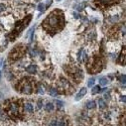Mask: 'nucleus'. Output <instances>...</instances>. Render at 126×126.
<instances>
[{
    "label": "nucleus",
    "instance_id": "nucleus-12",
    "mask_svg": "<svg viewBox=\"0 0 126 126\" xmlns=\"http://www.w3.org/2000/svg\"><path fill=\"white\" fill-rule=\"evenodd\" d=\"M100 92V86H93L91 90V94L92 95H96L97 93H99Z\"/></svg>",
    "mask_w": 126,
    "mask_h": 126
},
{
    "label": "nucleus",
    "instance_id": "nucleus-17",
    "mask_svg": "<svg viewBox=\"0 0 126 126\" xmlns=\"http://www.w3.org/2000/svg\"><path fill=\"white\" fill-rule=\"evenodd\" d=\"M81 57H82L81 61H83V62H86V61H87V54H86V53H85V52H82Z\"/></svg>",
    "mask_w": 126,
    "mask_h": 126
},
{
    "label": "nucleus",
    "instance_id": "nucleus-7",
    "mask_svg": "<svg viewBox=\"0 0 126 126\" xmlns=\"http://www.w3.org/2000/svg\"><path fill=\"white\" fill-rule=\"evenodd\" d=\"M96 107H97V105L95 101H88L86 104V108L88 110H94V109H96Z\"/></svg>",
    "mask_w": 126,
    "mask_h": 126
},
{
    "label": "nucleus",
    "instance_id": "nucleus-4",
    "mask_svg": "<svg viewBox=\"0 0 126 126\" xmlns=\"http://www.w3.org/2000/svg\"><path fill=\"white\" fill-rule=\"evenodd\" d=\"M23 110H24L26 113H32L34 108H33V105L30 103V102H25L24 105H23Z\"/></svg>",
    "mask_w": 126,
    "mask_h": 126
},
{
    "label": "nucleus",
    "instance_id": "nucleus-22",
    "mask_svg": "<svg viewBox=\"0 0 126 126\" xmlns=\"http://www.w3.org/2000/svg\"><path fill=\"white\" fill-rule=\"evenodd\" d=\"M56 102H57V106H59V107L62 108V107L64 106V103H63L62 101H59V100H57V101H56Z\"/></svg>",
    "mask_w": 126,
    "mask_h": 126
},
{
    "label": "nucleus",
    "instance_id": "nucleus-29",
    "mask_svg": "<svg viewBox=\"0 0 126 126\" xmlns=\"http://www.w3.org/2000/svg\"><path fill=\"white\" fill-rule=\"evenodd\" d=\"M57 1H61V0H57Z\"/></svg>",
    "mask_w": 126,
    "mask_h": 126
},
{
    "label": "nucleus",
    "instance_id": "nucleus-21",
    "mask_svg": "<svg viewBox=\"0 0 126 126\" xmlns=\"http://www.w3.org/2000/svg\"><path fill=\"white\" fill-rule=\"evenodd\" d=\"M50 126H57V120H56V119H53V120L50 122Z\"/></svg>",
    "mask_w": 126,
    "mask_h": 126
},
{
    "label": "nucleus",
    "instance_id": "nucleus-19",
    "mask_svg": "<svg viewBox=\"0 0 126 126\" xmlns=\"http://www.w3.org/2000/svg\"><path fill=\"white\" fill-rule=\"evenodd\" d=\"M42 106H43L42 100H38V101H37V108H38V110H40V109L42 108Z\"/></svg>",
    "mask_w": 126,
    "mask_h": 126
},
{
    "label": "nucleus",
    "instance_id": "nucleus-11",
    "mask_svg": "<svg viewBox=\"0 0 126 126\" xmlns=\"http://www.w3.org/2000/svg\"><path fill=\"white\" fill-rule=\"evenodd\" d=\"M45 109H46V112H52V111L54 110V105L53 103H46Z\"/></svg>",
    "mask_w": 126,
    "mask_h": 126
},
{
    "label": "nucleus",
    "instance_id": "nucleus-28",
    "mask_svg": "<svg viewBox=\"0 0 126 126\" xmlns=\"http://www.w3.org/2000/svg\"><path fill=\"white\" fill-rule=\"evenodd\" d=\"M0 79H1V72H0Z\"/></svg>",
    "mask_w": 126,
    "mask_h": 126
},
{
    "label": "nucleus",
    "instance_id": "nucleus-14",
    "mask_svg": "<svg viewBox=\"0 0 126 126\" xmlns=\"http://www.w3.org/2000/svg\"><path fill=\"white\" fill-rule=\"evenodd\" d=\"M99 84L101 85V86H106V85L108 84V80L106 79V78H100L99 79Z\"/></svg>",
    "mask_w": 126,
    "mask_h": 126
},
{
    "label": "nucleus",
    "instance_id": "nucleus-25",
    "mask_svg": "<svg viewBox=\"0 0 126 126\" xmlns=\"http://www.w3.org/2000/svg\"><path fill=\"white\" fill-rule=\"evenodd\" d=\"M5 9V5L4 4H0V12H2Z\"/></svg>",
    "mask_w": 126,
    "mask_h": 126
},
{
    "label": "nucleus",
    "instance_id": "nucleus-10",
    "mask_svg": "<svg viewBox=\"0 0 126 126\" xmlns=\"http://www.w3.org/2000/svg\"><path fill=\"white\" fill-rule=\"evenodd\" d=\"M98 104H99V109L100 110H103V109H105L107 107L106 102L102 99V98H99V99H98Z\"/></svg>",
    "mask_w": 126,
    "mask_h": 126
},
{
    "label": "nucleus",
    "instance_id": "nucleus-8",
    "mask_svg": "<svg viewBox=\"0 0 126 126\" xmlns=\"http://www.w3.org/2000/svg\"><path fill=\"white\" fill-rule=\"evenodd\" d=\"M26 71H27V73H29V74H36L37 72V70H36V66L35 65H29L28 67L26 68Z\"/></svg>",
    "mask_w": 126,
    "mask_h": 126
},
{
    "label": "nucleus",
    "instance_id": "nucleus-5",
    "mask_svg": "<svg viewBox=\"0 0 126 126\" xmlns=\"http://www.w3.org/2000/svg\"><path fill=\"white\" fill-rule=\"evenodd\" d=\"M87 94V88H82V89L78 92V94H76V97H75V100L76 101H79L83 98L85 95Z\"/></svg>",
    "mask_w": 126,
    "mask_h": 126
},
{
    "label": "nucleus",
    "instance_id": "nucleus-9",
    "mask_svg": "<svg viewBox=\"0 0 126 126\" xmlns=\"http://www.w3.org/2000/svg\"><path fill=\"white\" fill-rule=\"evenodd\" d=\"M118 0H99V2L101 3L102 5H111L116 3Z\"/></svg>",
    "mask_w": 126,
    "mask_h": 126
},
{
    "label": "nucleus",
    "instance_id": "nucleus-27",
    "mask_svg": "<svg viewBox=\"0 0 126 126\" xmlns=\"http://www.w3.org/2000/svg\"><path fill=\"white\" fill-rule=\"evenodd\" d=\"M121 101L125 103V96H121Z\"/></svg>",
    "mask_w": 126,
    "mask_h": 126
},
{
    "label": "nucleus",
    "instance_id": "nucleus-6",
    "mask_svg": "<svg viewBox=\"0 0 126 126\" xmlns=\"http://www.w3.org/2000/svg\"><path fill=\"white\" fill-rule=\"evenodd\" d=\"M61 89L62 90H67L68 88L70 87V83L68 82V80H66L65 78H63L62 80H61V82H60V86H59Z\"/></svg>",
    "mask_w": 126,
    "mask_h": 126
},
{
    "label": "nucleus",
    "instance_id": "nucleus-1",
    "mask_svg": "<svg viewBox=\"0 0 126 126\" xmlns=\"http://www.w3.org/2000/svg\"><path fill=\"white\" fill-rule=\"evenodd\" d=\"M64 15L63 12L61 10H54L53 13L47 16L46 18L45 22L42 23V26L45 27L46 30H59L61 28H63L64 26Z\"/></svg>",
    "mask_w": 126,
    "mask_h": 126
},
{
    "label": "nucleus",
    "instance_id": "nucleus-16",
    "mask_svg": "<svg viewBox=\"0 0 126 126\" xmlns=\"http://www.w3.org/2000/svg\"><path fill=\"white\" fill-rule=\"evenodd\" d=\"M46 4H43V3H40V4H38V6H37V9L39 10L40 12H43L45 11V9H46Z\"/></svg>",
    "mask_w": 126,
    "mask_h": 126
},
{
    "label": "nucleus",
    "instance_id": "nucleus-15",
    "mask_svg": "<svg viewBox=\"0 0 126 126\" xmlns=\"http://www.w3.org/2000/svg\"><path fill=\"white\" fill-rule=\"evenodd\" d=\"M95 82H96V80H95L94 79V78H91V79L89 80V81H88V87H92V86H94V85H95Z\"/></svg>",
    "mask_w": 126,
    "mask_h": 126
},
{
    "label": "nucleus",
    "instance_id": "nucleus-13",
    "mask_svg": "<svg viewBox=\"0 0 126 126\" xmlns=\"http://www.w3.org/2000/svg\"><path fill=\"white\" fill-rule=\"evenodd\" d=\"M50 95L53 97H57V95H59V92H57V89H54V88H50Z\"/></svg>",
    "mask_w": 126,
    "mask_h": 126
},
{
    "label": "nucleus",
    "instance_id": "nucleus-26",
    "mask_svg": "<svg viewBox=\"0 0 126 126\" xmlns=\"http://www.w3.org/2000/svg\"><path fill=\"white\" fill-rule=\"evenodd\" d=\"M74 16H75V18H79V14L76 12H74Z\"/></svg>",
    "mask_w": 126,
    "mask_h": 126
},
{
    "label": "nucleus",
    "instance_id": "nucleus-23",
    "mask_svg": "<svg viewBox=\"0 0 126 126\" xmlns=\"http://www.w3.org/2000/svg\"><path fill=\"white\" fill-rule=\"evenodd\" d=\"M120 81H121V83L123 84V85H125V76H120Z\"/></svg>",
    "mask_w": 126,
    "mask_h": 126
},
{
    "label": "nucleus",
    "instance_id": "nucleus-24",
    "mask_svg": "<svg viewBox=\"0 0 126 126\" xmlns=\"http://www.w3.org/2000/svg\"><path fill=\"white\" fill-rule=\"evenodd\" d=\"M104 97H105V99H106V100H110V94H109L108 92H107V93H105Z\"/></svg>",
    "mask_w": 126,
    "mask_h": 126
},
{
    "label": "nucleus",
    "instance_id": "nucleus-2",
    "mask_svg": "<svg viewBox=\"0 0 126 126\" xmlns=\"http://www.w3.org/2000/svg\"><path fill=\"white\" fill-rule=\"evenodd\" d=\"M20 85H21V87H20V92H21V93L26 94V95H29L32 93V90H33L32 85L28 80L24 79L21 83H20Z\"/></svg>",
    "mask_w": 126,
    "mask_h": 126
},
{
    "label": "nucleus",
    "instance_id": "nucleus-20",
    "mask_svg": "<svg viewBox=\"0 0 126 126\" xmlns=\"http://www.w3.org/2000/svg\"><path fill=\"white\" fill-rule=\"evenodd\" d=\"M57 126H67V123L64 120H61L60 122H57Z\"/></svg>",
    "mask_w": 126,
    "mask_h": 126
},
{
    "label": "nucleus",
    "instance_id": "nucleus-3",
    "mask_svg": "<svg viewBox=\"0 0 126 126\" xmlns=\"http://www.w3.org/2000/svg\"><path fill=\"white\" fill-rule=\"evenodd\" d=\"M7 112L11 117H17L19 115V106L16 103H11L7 109Z\"/></svg>",
    "mask_w": 126,
    "mask_h": 126
},
{
    "label": "nucleus",
    "instance_id": "nucleus-18",
    "mask_svg": "<svg viewBox=\"0 0 126 126\" xmlns=\"http://www.w3.org/2000/svg\"><path fill=\"white\" fill-rule=\"evenodd\" d=\"M37 93L40 94V95H43V94H45V89H43L42 86H38V89H37Z\"/></svg>",
    "mask_w": 126,
    "mask_h": 126
}]
</instances>
